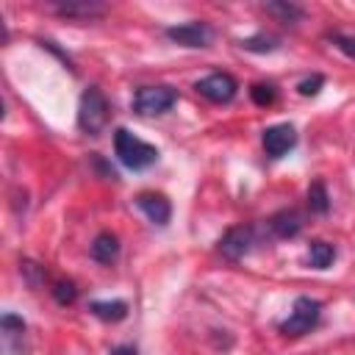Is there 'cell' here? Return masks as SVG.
I'll use <instances>...</instances> for the list:
<instances>
[{
	"label": "cell",
	"instance_id": "cell-4",
	"mask_svg": "<svg viewBox=\"0 0 355 355\" xmlns=\"http://www.w3.org/2000/svg\"><path fill=\"white\" fill-rule=\"evenodd\" d=\"M175 103H178V92L172 86L158 83V86H141V89H136L130 105H133V111L139 116H158V114H166Z\"/></svg>",
	"mask_w": 355,
	"mask_h": 355
},
{
	"label": "cell",
	"instance_id": "cell-5",
	"mask_svg": "<svg viewBox=\"0 0 355 355\" xmlns=\"http://www.w3.org/2000/svg\"><path fill=\"white\" fill-rule=\"evenodd\" d=\"M164 36L180 47H208L214 39V28L202 19H191V22H180V25H169L164 28Z\"/></svg>",
	"mask_w": 355,
	"mask_h": 355
},
{
	"label": "cell",
	"instance_id": "cell-15",
	"mask_svg": "<svg viewBox=\"0 0 355 355\" xmlns=\"http://www.w3.org/2000/svg\"><path fill=\"white\" fill-rule=\"evenodd\" d=\"M333 261H336V247H333L330 241L316 239V241L308 244V263H311L313 269H327Z\"/></svg>",
	"mask_w": 355,
	"mask_h": 355
},
{
	"label": "cell",
	"instance_id": "cell-13",
	"mask_svg": "<svg viewBox=\"0 0 355 355\" xmlns=\"http://www.w3.org/2000/svg\"><path fill=\"white\" fill-rule=\"evenodd\" d=\"M89 313L103 322H122L128 316V302L125 300H92Z\"/></svg>",
	"mask_w": 355,
	"mask_h": 355
},
{
	"label": "cell",
	"instance_id": "cell-20",
	"mask_svg": "<svg viewBox=\"0 0 355 355\" xmlns=\"http://www.w3.org/2000/svg\"><path fill=\"white\" fill-rule=\"evenodd\" d=\"M322 86H324V78H322L319 72H313V75H308V78H302V80L297 83V92H300L302 97H313V94H319Z\"/></svg>",
	"mask_w": 355,
	"mask_h": 355
},
{
	"label": "cell",
	"instance_id": "cell-11",
	"mask_svg": "<svg viewBox=\"0 0 355 355\" xmlns=\"http://www.w3.org/2000/svg\"><path fill=\"white\" fill-rule=\"evenodd\" d=\"M269 230H272V236H277V239H294V236H300V230H302V216H300V211H294V208H280V211H275L272 216H269Z\"/></svg>",
	"mask_w": 355,
	"mask_h": 355
},
{
	"label": "cell",
	"instance_id": "cell-24",
	"mask_svg": "<svg viewBox=\"0 0 355 355\" xmlns=\"http://www.w3.org/2000/svg\"><path fill=\"white\" fill-rule=\"evenodd\" d=\"M111 355H136V349H133L130 344H119V347L111 349Z\"/></svg>",
	"mask_w": 355,
	"mask_h": 355
},
{
	"label": "cell",
	"instance_id": "cell-21",
	"mask_svg": "<svg viewBox=\"0 0 355 355\" xmlns=\"http://www.w3.org/2000/svg\"><path fill=\"white\" fill-rule=\"evenodd\" d=\"M327 42H333L344 55L355 58V36H347V33H341V31H333V33H327Z\"/></svg>",
	"mask_w": 355,
	"mask_h": 355
},
{
	"label": "cell",
	"instance_id": "cell-10",
	"mask_svg": "<svg viewBox=\"0 0 355 355\" xmlns=\"http://www.w3.org/2000/svg\"><path fill=\"white\" fill-rule=\"evenodd\" d=\"M47 8L67 19H92L105 14V6L97 0H50Z\"/></svg>",
	"mask_w": 355,
	"mask_h": 355
},
{
	"label": "cell",
	"instance_id": "cell-2",
	"mask_svg": "<svg viewBox=\"0 0 355 355\" xmlns=\"http://www.w3.org/2000/svg\"><path fill=\"white\" fill-rule=\"evenodd\" d=\"M108 122V100L100 86H86L78 100V128L89 136H100Z\"/></svg>",
	"mask_w": 355,
	"mask_h": 355
},
{
	"label": "cell",
	"instance_id": "cell-3",
	"mask_svg": "<svg viewBox=\"0 0 355 355\" xmlns=\"http://www.w3.org/2000/svg\"><path fill=\"white\" fill-rule=\"evenodd\" d=\"M319 319H322V302L316 297H297L294 305H291L288 319L280 322V333L291 336V338L305 336L319 324Z\"/></svg>",
	"mask_w": 355,
	"mask_h": 355
},
{
	"label": "cell",
	"instance_id": "cell-8",
	"mask_svg": "<svg viewBox=\"0 0 355 355\" xmlns=\"http://www.w3.org/2000/svg\"><path fill=\"white\" fill-rule=\"evenodd\" d=\"M261 144H263V150H266L269 158H283L288 150H294V144H297V130H294V125H288V122L269 125V128L263 130V136H261Z\"/></svg>",
	"mask_w": 355,
	"mask_h": 355
},
{
	"label": "cell",
	"instance_id": "cell-17",
	"mask_svg": "<svg viewBox=\"0 0 355 355\" xmlns=\"http://www.w3.org/2000/svg\"><path fill=\"white\" fill-rule=\"evenodd\" d=\"M308 208H311V214H327L330 211V194H327V186L322 180H313L308 186Z\"/></svg>",
	"mask_w": 355,
	"mask_h": 355
},
{
	"label": "cell",
	"instance_id": "cell-12",
	"mask_svg": "<svg viewBox=\"0 0 355 355\" xmlns=\"http://www.w3.org/2000/svg\"><path fill=\"white\" fill-rule=\"evenodd\" d=\"M89 255L97 263H114L116 255H119V239H116V233H111V230L97 233L94 241H92V247H89Z\"/></svg>",
	"mask_w": 355,
	"mask_h": 355
},
{
	"label": "cell",
	"instance_id": "cell-18",
	"mask_svg": "<svg viewBox=\"0 0 355 355\" xmlns=\"http://www.w3.org/2000/svg\"><path fill=\"white\" fill-rule=\"evenodd\" d=\"M250 100H252L255 105L266 108V105H272V103L277 100V89H275L272 83H252V86H250Z\"/></svg>",
	"mask_w": 355,
	"mask_h": 355
},
{
	"label": "cell",
	"instance_id": "cell-9",
	"mask_svg": "<svg viewBox=\"0 0 355 355\" xmlns=\"http://www.w3.org/2000/svg\"><path fill=\"white\" fill-rule=\"evenodd\" d=\"M136 208L153 225H158V227L169 225V219H172V205H169V200L161 191H141V194H136Z\"/></svg>",
	"mask_w": 355,
	"mask_h": 355
},
{
	"label": "cell",
	"instance_id": "cell-7",
	"mask_svg": "<svg viewBox=\"0 0 355 355\" xmlns=\"http://www.w3.org/2000/svg\"><path fill=\"white\" fill-rule=\"evenodd\" d=\"M252 247H255V225H233V227H227L225 236L219 239V252H222L227 261L244 258Z\"/></svg>",
	"mask_w": 355,
	"mask_h": 355
},
{
	"label": "cell",
	"instance_id": "cell-16",
	"mask_svg": "<svg viewBox=\"0 0 355 355\" xmlns=\"http://www.w3.org/2000/svg\"><path fill=\"white\" fill-rule=\"evenodd\" d=\"M241 47H244V50H250V53H275V50L280 47V39H277L275 33L261 31V33H255V36L241 39Z\"/></svg>",
	"mask_w": 355,
	"mask_h": 355
},
{
	"label": "cell",
	"instance_id": "cell-22",
	"mask_svg": "<svg viewBox=\"0 0 355 355\" xmlns=\"http://www.w3.org/2000/svg\"><path fill=\"white\" fill-rule=\"evenodd\" d=\"M0 327H3L6 336H19V333H25V319L22 316H14V313H3Z\"/></svg>",
	"mask_w": 355,
	"mask_h": 355
},
{
	"label": "cell",
	"instance_id": "cell-23",
	"mask_svg": "<svg viewBox=\"0 0 355 355\" xmlns=\"http://www.w3.org/2000/svg\"><path fill=\"white\" fill-rule=\"evenodd\" d=\"M22 272H25V277H28V283H31V286H39V280L44 277V269H42L39 263H31V261H25V263H22Z\"/></svg>",
	"mask_w": 355,
	"mask_h": 355
},
{
	"label": "cell",
	"instance_id": "cell-14",
	"mask_svg": "<svg viewBox=\"0 0 355 355\" xmlns=\"http://www.w3.org/2000/svg\"><path fill=\"white\" fill-rule=\"evenodd\" d=\"M263 11L266 14H272L277 22H283V25H297V22H302V17H305V11L297 6V3H288V0H269V3H263Z\"/></svg>",
	"mask_w": 355,
	"mask_h": 355
},
{
	"label": "cell",
	"instance_id": "cell-6",
	"mask_svg": "<svg viewBox=\"0 0 355 355\" xmlns=\"http://www.w3.org/2000/svg\"><path fill=\"white\" fill-rule=\"evenodd\" d=\"M197 94H202L211 103H230L239 92V80L230 72H211L194 83Z\"/></svg>",
	"mask_w": 355,
	"mask_h": 355
},
{
	"label": "cell",
	"instance_id": "cell-1",
	"mask_svg": "<svg viewBox=\"0 0 355 355\" xmlns=\"http://www.w3.org/2000/svg\"><path fill=\"white\" fill-rule=\"evenodd\" d=\"M114 153L119 158L122 166L133 169V172H141L147 166H153L158 161V147L133 136L128 128H116L114 130Z\"/></svg>",
	"mask_w": 355,
	"mask_h": 355
},
{
	"label": "cell",
	"instance_id": "cell-19",
	"mask_svg": "<svg viewBox=\"0 0 355 355\" xmlns=\"http://www.w3.org/2000/svg\"><path fill=\"white\" fill-rule=\"evenodd\" d=\"M50 291H53V300H55L58 305H72V302L78 300V288H75L72 280H55Z\"/></svg>",
	"mask_w": 355,
	"mask_h": 355
}]
</instances>
